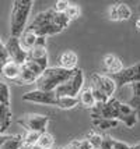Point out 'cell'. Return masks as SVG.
<instances>
[{
    "label": "cell",
    "instance_id": "cell-18",
    "mask_svg": "<svg viewBox=\"0 0 140 149\" xmlns=\"http://www.w3.org/2000/svg\"><path fill=\"white\" fill-rule=\"evenodd\" d=\"M91 124L95 130L107 131L111 128H116L119 125L118 120H108V118H91Z\"/></svg>",
    "mask_w": 140,
    "mask_h": 149
},
{
    "label": "cell",
    "instance_id": "cell-14",
    "mask_svg": "<svg viewBox=\"0 0 140 149\" xmlns=\"http://www.w3.org/2000/svg\"><path fill=\"white\" fill-rule=\"evenodd\" d=\"M20 70L21 65L14 63L13 60H10V58H7L6 61L0 65V74L4 78H7V79L13 81V82H15L17 78L20 77Z\"/></svg>",
    "mask_w": 140,
    "mask_h": 149
},
{
    "label": "cell",
    "instance_id": "cell-9",
    "mask_svg": "<svg viewBox=\"0 0 140 149\" xmlns=\"http://www.w3.org/2000/svg\"><path fill=\"white\" fill-rule=\"evenodd\" d=\"M23 100L25 102H32V103L39 104H48V106H58V96L55 95V92H44L34 89L23 95Z\"/></svg>",
    "mask_w": 140,
    "mask_h": 149
},
{
    "label": "cell",
    "instance_id": "cell-36",
    "mask_svg": "<svg viewBox=\"0 0 140 149\" xmlns=\"http://www.w3.org/2000/svg\"><path fill=\"white\" fill-rule=\"evenodd\" d=\"M1 84H3V81H1V79H0V85H1Z\"/></svg>",
    "mask_w": 140,
    "mask_h": 149
},
{
    "label": "cell",
    "instance_id": "cell-7",
    "mask_svg": "<svg viewBox=\"0 0 140 149\" xmlns=\"http://www.w3.org/2000/svg\"><path fill=\"white\" fill-rule=\"evenodd\" d=\"M48 123H49V117L44 116V114H25L21 118H18V124L23 125L27 131H32V132H38L42 134L46 131Z\"/></svg>",
    "mask_w": 140,
    "mask_h": 149
},
{
    "label": "cell",
    "instance_id": "cell-12",
    "mask_svg": "<svg viewBox=\"0 0 140 149\" xmlns=\"http://www.w3.org/2000/svg\"><path fill=\"white\" fill-rule=\"evenodd\" d=\"M102 65H104V70L108 72V75H113V74H118L123 70V63L116 54L112 53H108L102 57Z\"/></svg>",
    "mask_w": 140,
    "mask_h": 149
},
{
    "label": "cell",
    "instance_id": "cell-31",
    "mask_svg": "<svg viewBox=\"0 0 140 149\" xmlns=\"http://www.w3.org/2000/svg\"><path fill=\"white\" fill-rule=\"evenodd\" d=\"M7 58H8V56H7V52H6V49H4V45H1L0 46V65L3 64Z\"/></svg>",
    "mask_w": 140,
    "mask_h": 149
},
{
    "label": "cell",
    "instance_id": "cell-19",
    "mask_svg": "<svg viewBox=\"0 0 140 149\" xmlns=\"http://www.w3.org/2000/svg\"><path fill=\"white\" fill-rule=\"evenodd\" d=\"M53 145H55L53 135H52L51 132L45 131V132H42L39 135L38 141L35 143V146H32V148H35V149H52Z\"/></svg>",
    "mask_w": 140,
    "mask_h": 149
},
{
    "label": "cell",
    "instance_id": "cell-23",
    "mask_svg": "<svg viewBox=\"0 0 140 149\" xmlns=\"http://www.w3.org/2000/svg\"><path fill=\"white\" fill-rule=\"evenodd\" d=\"M79 104V97H58V106L59 109H73Z\"/></svg>",
    "mask_w": 140,
    "mask_h": 149
},
{
    "label": "cell",
    "instance_id": "cell-32",
    "mask_svg": "<svg viewBox=\"0 0 140 149\" xmlns=\"http://www.w3.org/2000/svg\"><path fill=\"white\" fill-rule=\"evenodd\" d=\"M7 138H8V135H6V134H0V146H1L3 143L6 142Z\"/></svg>",
    "mask_w": 140,
    "mask_h": 149
},
{
    "label": "cell",
    "instance_id": "cell-13",
    "mask_svg": "<svg viewBox=\"0 0 140 149\" xmlns=\"http://www.w3.org/2000/svg\"><path fill=\"white\" fill-rule=\"evenodd\" d=\"M132 17V8L125 3H116L112 4L109 8V18L113 21H123Z\"/></svg>",
    "mask_w": 140,
    "mask_h": 149
},
{
    "label": "cell",
    "instance_id": "cell-3",
    "mask_svg": "<svg viewBox=\"0 0 140 149\" xmlns=\"http://www.w3.org/2000/svg\"><path fill=\"white\" fill-rule=\"evenodd\" d=\"M73 71H67L60 67H48L34 82L38 91L53 92L59 85L66 82Z\"/></svg>",
    "mask_w": 140,
    "mask_h": 149
},
{
    "label": "cell",
    "instance_id": "cell-21",
    "mask_svg": "<svg viewBox=\"0 0 140 149\" xmlns=\"http://www.w3.org/2000/svg\"><path fill=\"white\" fill-rule=\"evenodd\" d=\"M21 146H23V136L8 135L7 141L0 146V149H20Z\"/></svg>",
    "mask_w": 140,
    "mask_h": 149
},
{
    "label": "cell",
    "instance_id": "cell-34",
    "mask_svg": "<svg viewBox=\"0 0 140 149\" xmlns=\"http://www.w3.org/2000/svg\"><path fill=\"white\" fill-rule=\"evenodd\" d=\"M130 149H140V142L136 143V145H133V146H130Z\"/></svg>",
    "mask_w": 140,
    "mask_h": 149
},
{
    "label": "cell",
    "instance_id": "cell-27",
    "mask_svg": "<svg viewBox=\"0 0 140 149\" xmlns=\"http://www.w3.org/2000/svg\"><path fill=\"white\" fill-rule=\"evenodd\" d=\"M69 145L72 146V149H93L87 139H76L73 142H70Z\"/></svg>",
    "mask_w": 140,
    "mask_h": 149
},
{
    "label": "cell",
    "instance_id": "cell-28",
    "mask_svg": "<svg viewBox=\"0 0 140 149\" xmlns=\"http://www.w3.org/2000/svg\"><path fill=\"white\" fill-rule=\"evenodd\" d=\"M69 1H66V0H59V1H56V4H55L53 10L56 11V13H65L66 11V8L69 7Z\"/></svg>",
    "mask_w": 140,
    "mask_h": 149
},
{
    "label": "cell",
    "instance_id": "cell-29",
    "mask_svg": "<svg viewBox=\"0 0 140 149\" xmlns=\"http://www.w3.org/2000/svg\"><path fill=\"white\" fill-rule=\"evenodd\" d=\"M98 149H112V138L104 136L102 141H101V145L98 146Z\"/></svg>",
    "mask_w": 140,
    "mask_h": 149
},
{
    "label": "cell",
    "instance_id": "cell-1",
    "mask_svg": "<svg viewBox=\"0 0 140 149\" xmlns=\"http://www.w3.org/2000/svg\"><path fill=\"white\" fill-rule=\"evenodd\" d=\"M69 22L70 19L63 13H56L53 8H49L46 11L37 14L25 29L34 32L37 36L48 38V36L62 32L69 25Z\"/></svg>",
    "mask_w": 140,
    "mask_h": 149
},
{
    "label": "cell",
    "instance_id": "cell-22",
    "mask_svg": "<svg viewBox=\"0 0 140 149\" xmlns=\"http://www.w3.org/2000/svg\"><path fill=\"white\" fill-rule=\"evenodd\" d=\"M79 103H81L84 107H87V109H93L94 106H95V100H94V97H93V95H91L90 89H86V91L80 92Z\"/></svg>",
    "mask_w": 140,
    "mask_h": 149
},
{
    "label": "cell",
    "instance_id": "cell-4",
    "mask_svg": "<svg viewBox=\"0 0 140 149\" xmlns=\"http://www.w3.org/2000/svg\"><path fill=\"white\" fill-rule=\"evenodd\" d=\"M83 85H84V72L80 68H76L66 82L59 85L53 92L58 97H79Z\"/></svg>",
    "mask_w": 140,
    "mask_h": 149
},
{
    "label": "cell",
    "instance_id": "cell-30",
    "mask_svg": "<svg viewBox=\"0 0 140 149\" xmlns=\"http://www.w3.org/2000/svg\"><path fill=\"white\" fill-rule=\"evenodd\" d=\"M112 149H130V146L122 141H116L112 138Z\"/></svg>",
    "mask_w": 140,
    "mask_h": 149
},
{
    "label": "cell",
    "instance_id": "cell-17",
    "mask_svg": "<svg viewBox=\"0 0 140 149\" xmlns=\"http://www.w3.org/2000/svg\"><path fill=\"white\" fill-rule=\"evenodd\" d=\"M37 38H38V36H37L34 32L28 31V29H24V32L18 36V42H20V46L23 47V50L30 52V50L34 47V45H35Z\"/></svg>",
    "mask_w": 140,
    "mask_h": 149
},
{
    "label": "cell",
    "instance_id": "cell-5",
    "mask_svg": "<svg viewBox=\"0 0 140 149\" xmlns=\"http://www.w3.org/2000/svg\"><path fill=\"white\" fill-rule=\"evenodd\" d=\"M119 103L116 97H109L105 103H95L91 110V118H108L116 120L119 113Z\"/></svg>",
    "mask_w": 140,
    "mask_h": 149
},
{
    "label": "cell",
    "instance_id": "cell-24",
    "mask_svg": "<svg viewBox=\"0 0 140 149\" xmlns=\"http://www.w3.org/2000/svg\"><path fill=\"white\" fill-rule=\"evenodd\" d=\"M41 134L38 132H32V131H27L25 135L23 136V146H27V148H32L35 146V143L38 141Z\"/></svg>",
    "mask_w": 140,
    "mask_h": 149
},
{
    "label": "cell",
    "instance_id": "cell-26",
    "mask_svg": "<svg viewBox=\"0 0 140 149\" xmlns=\"http://www.w3.org/2000/svg\"><path fill=\"white\" fill-rule=\"evenodd\" d=\"M63 14H65L69 19L77 18V17L80 15V7L76 6V4H69V7L66 8V11H65Z\"/></svg>",
    "mask_w": 140,
    "mask_h": 149
},
{
    "label": "cell",
    "instance_id": "cell-15",
    "mask_svg": "<svg viewBox=\"0 0 140 149\" xmlns=\"http://www.w3.org/2000/svg\"><path fill=\"white\" fill-rule=\"evenodd\" d=\"M77 63H79V56L73 52V50H66L60 54L59 57V67L67 71H73L77 68Z\"/></svg>",
    "mask_w": 140,
    "mask_h": 149
},
{
    "label": "cell",
    "instance_id": "cell-25",
    "mask_svg": "<svg viewBox=\"0 0 140 149\" xmlns=\"http://www.w3.org/2000/svg\"><path fill=\"white\" fill-rule=\"evenodd\" d=\"M0 102L4 104V106L10 107V88L4 82L0 85Z\"/></svg>",
    "mask_w": 140,
    "mask_h": 149
},
{
    "label": "cell",
    "instance_id": "cell-39",
    "mask_svg": "<svg viewBox=\"0 0 140 149\" xmlns=\"http://www.w3.org/2000/svg\"><path fill=\"white\" fill-rule=\"evenodd\" d=\"M0 134H1V132H0Z\"/></svg>",
    "mask_w": 140,
    "mask_h": 149
},
{
    "label": "cell",
    "instance_id": "cell-37",
    "mask_svg": "<svg viewBox=\"0 0 140 149\" xmlns=\"http://www.w3.org/2000/svg\"><path fill=\"white\" fill-rule=\"evenodd\" d=\"M52 149H62V148H52Z\"/></svg>",
    "mask_w": 140,
    "mask_h": 149
},
{
    "label": "cell",
    "instance_id": "cell-38",
    "mask_svg": "<svg viewBox=\"0 0 140 149\" xmlns=\"http://www.w3.org/2000/svg\"><path fill=\"white\" fill-rule=\"evenodd\" d=\"M1 45H3V43H1V40H0V46H1Z\"/></svg>",
    "mask_w": 140,
    "mask_h": 149
},
{
    "label": "cell",
    "instance_id": "cell-16",
    "mask_svg": "<svg viewBox=\"0 0 140 149\" xmlns=\"http://www.w3.org/2000/svg\"><path fill=\"white\" fill-rule=\"evenodd\" d=\"M129 86H130V93L132 95L126 102V104L132 107V110L136 113L137 120H140V82L139 84H132Z\"/></svg>",
    "mask_w": 140,
    "mask_h": 149
},
{
    "label": "cell",
    "instance_id": "cell-33",
    "mask_svg": "<svg viewBox=\"0 0 140 149\" xmlns=\"http://www.w3.org/2000/svg\"><path fill=\"white\" fill-rule=\"evenodd\" d=\"M134 26H136V29L140 32V18L136 19V22H134Z\"/></svg>",
    "mask_w": 140,
    "mask_h": 149
},
{
    "label": "cell",
    "instance_id": "cell-6",
    "mask_svg": "<svg viewBox=\"0 0 140 149\" xmlns=\"http://www.w3.org/2000/svg\"><path fill=\"white\" fill-rule=\"evenodd\" d=\"M112 81L116 85V91H120L123 86L132 84H139L140 82V63L134 65H130L127 68H123L120 72L109 75Z\"/></svg>",
    "mask_w": 140,
    "mask_h": 149
},
{
    "label": "cell",
    "instance_id": "cell-10",
    "mask_svg": "<svg viewBox=\"0 0 140 149\" xmlns=\"http://www.w3.org/2000/svg\"><path fill=\"white\" fill-rule=\"evenodd\" d=\"M91 85L95 86L98 91H101L105 96L113 97V93L116 92V85L112 81V78L109 75H104V74H93L91 77Z\"/></svg>",
    "mask_w": 140,
    "mask_h": 149
},
{
    "label": "cell",
    "instance_id": "cell-20",
    "mask_svg": "<svg viewBox=\"0 0 140 149\" xmlns=\"http://www.w3.org/2000/svg\"><path fill=\"white\" fill-rule=\"evenodd\" d=\"M10 124H11V110L8 106H3L0 107V132L4 134V131H7Z\"/></svg>",
    "mask_w": 140,
    "mask_h": 149
},
{
    "label": "cell",
    "instance_id": "cell-2",
    "mask_svg": "<svg viewBox=\"0 0 140 149\" xmlns=\"http://www.w3.org/2000/svg\"><path fill=\"white\" fill-rule=\"evenodd\" d=\"M34 1L32 0H15L11 7V17H10V32L13 38H18L24 29L27 28L28 17L31 13Z\"/></svg>",
    "mask_w": 140,
    "mask_h": 149
},
{
    "label": "cell",
    "instance_id": "cell-11",
    "mask_svg": "<svg viewBox=\"0 0 140 149\" xmlns=\"http://www.w3.org/2000/svg\"><path fill=\"white\" fill-rule=\"evenodd\" d=\"M4 49H6L8 58L13 60L14 63L21 65L27 61V52L23 50V47L20 46V42H18V38L10 36L8 40H7V43L4 45Z\"/></svg>",
    "mask_w": 140,
    "mask_h": 149
},
{
    "label": "cell",
    "instance_id": "cell-35",
    "mask_svg": "<svg viewBox=\"0 0 140 149\" xmlns=\"http://www.w3.org/2000/svg\"><path fill=\"white\" fill-rule=\"evenodd\" d=\"M20 149H35V148H27V146H21Z\"/></svg>",
    "mask_w": 140,
    "mask_h": 149
},
{
    "label": "cell",
    "instance_id": "cell-8",
    "mask_svg": "<svg viewBox=\"0 0 140 149\" xmlns=\"http://www.w3.org/2000/svg\"><path fill=\"white\" fill-rule=\"evenodd\" d=\"M42 71H44V68L41 65H38L32 60H27L24 64H21L20 77L17 78L15 84H18V85L32 84V82L37 81V78L42 74Z\"/></svg>",
    "mask_w": 140,
    "mask_h": 149
}]
</instances>
